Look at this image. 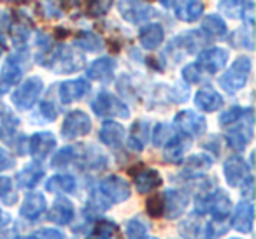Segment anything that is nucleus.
<instances>
[{"instance_id": "nucleus-1", "label": "nucleus", "mask_w": 256, "mask_h": 239, "mask_svg": "<svg viewBox=\"0 0 256 239\" xmlns=\"http://www.w3.org/2000/svg\"><path fill=\"white\" fill-rule=\"evenodd\" d=\"M46 65L56 74H72V72L81 71L86 65L84 55L76 51L74 48L62 44L56 51L50 57Z\"/></svg>"}, {"instance_id": "nucleus-2", "label": "nucleus", "mask_w": 256, "mask_h": 239, "mask_svg": "<svg viewBox=\"0 0 256 239\" xmlns=\"http://www.w3.org/2000/svg\"><path fill=\"white\" fill-rule=\"evenodd\" d=\"M249 74H251V58L242 55L230 65V69L226 72L221 74V78L218 81H220V86L224 92L234 95V93H237L238 90H242L246 86Z\"/></svg>"}, {"instance_id": "nucleus-3", "label": "nucleus", "mask_w": 256, "mask_h": 239, "mask_svg": "<svg viewBox=\"0 0 256 239\" xmlns=\"http://www.w3.org/2000/svg\"><path fill=\"white\" fill-rule=\"evenodd\" d=\"M230 197L223 192V190H216V192H209L198 195L195 199V209L200 214H212L214 220H226L228 213H230Z\"/></svg>"}, {"instance_id": "nucleus-4", "label": "nucleus", "mask_w": 256, "mask_h": 239, "mask_svg": "<svg viewBox=\"0 0 256 239\" xmlns=\"http://www.w3.org/2000/svg\"><path fill=\"white\" fill-rule=\"evenodd\" d=\"M92 109L100 118L112 116V118H123V120L130 118V107L109 92H100L96 95V99L92 102Z\"/></svg>"}, {"instance_id": "nucleus-5", "label": "nucleus", "mask_w": 256, "mask_h": 239, "mask_svg": "<svg viewBox=\"0 0 256 239\" xmlns=\"http://www.w3.org/2000/svg\"><path fill=\"white\" fill-rule=\"evenodd\" d=\"M44 88V83L40 78L34 76V78H28L20 85V88H16V92L12 93V104H14L18 109H30L34 107V104L37 102V99L40 97Z\"/></svg>"}, {"instance_id": "nucleus-6", "label": "nucleus", "mask_w": 256, "mask_h": 239, "mask_svg": "<svg viewBox=\"0 0 256 239\" xmlns=\"http://www.w3.org/2000/svg\"><path fill=\"white\" fill-rule=\"evenodd\" d=\"M130 185L120 176H107L98 183V195L109 202H124L130 197Z\"/></svg>"}, {"instance_id": "nucleus-7", "label": "nucleus", "mask_w": 256, "mask_h": 239, "mask_svg": "<svg viewBox=\"0 0 256 239\" xmlns=\"http://www.w3.org/2000/svg\"><path fill=\"white\" fill-rule=\"evenodd\" d=\"M240 125L232 129L226 134V143L232 150H244L252 137V109H246L242 118L238 120Z\"/></svg>"}, {"instance_id": "nucleus-8", "label": "nucleus", "mask_w": 256, "mask_h": 239, "mask_svg": "<svg viewBox=\"0 0 256 239\" xmlns=\"http://www.w3.org/2000/svg\"><path fill=\"white\" fill-rule=\"evenodd\" d=\"M92 130V120L82 111H72L65 116L64 125H62V136L65 139H76V137L88 136Z\"/></svg>"}, {"instance_id": "nucleus-9", "label": "nucleus", "mask_w": 256, "mask_h": 239, "mask_svg": "<svg viewBox=\"0 0 256 239\" xmlns=\"http://www.w3.org/2000/svg\"><path fill=\"white\" fill-rule=\"evenodd\" d=\"M176 125L179 127L182 136L186 137H196L202 136L207 129V122L206 118L196 114L195 111H179L176 114Z\"/></svg>"}, {"instance_id": "nucleus-10", "label": "nucleus", "mask_w": 256, "mask_h": 239, "mask_svg": "<svg viewBox=\"0 0 256 239\" xmlns=\"http://www.w3.org/2000/svg\"><path fill=\"white\" fill-rule=\"evenodd\" d=\"M228 62V51L223 48H210V50H204L196 58V67L200 71H206L209 74H216L218 71L226 65Z\"/></svg>"}, {"instance_id": "nucleus-11", "label": "nucleus", "mask_w": 256, "mask_h": 239, "mask_svg": "<svg viewBox=\"0 0 256 239\" xmlns=\"http://www.w3.org/2000/svg\"><path fill=\"white\" fill-rule=\"evenodd\" d=\"M120 15L130 23H142L156 16L153 6L144 4V2H118Z\"/></svg>"}, {"instance_id": "nucleus-12", "label": "nucleus", "mask_w": 256, "mask_h": 239, "mask_svg": "<svg viewBox=\"0 0 256 239\" xmlns=\"http://www.w3.org/2000/svg\"><path fill=\"white\" fill-rule=\"evenodd\" d=\"M128 174L134 176V181H136V188L140 193H150L153 190H156L162 185V176L154 169H148L142 164L139 167L128 169Z\"/></svg>"}, {"instance_id": "nucleus-13", "label": "nucleus", "mask_w": 256, "mask_h": 239, "mask_svg": "<svg viewBox=\"0 0 256 239\" xmlns=\"http://www.w3.org/2000/svg\"><path fill=\"white\" fill-rule=\"evenodd\" d=\"M223 172L228 185L240 186L249 178V165L246 164V160L242 157L234 155V157L226 158V162L223 165Z\"/></svg>"}, {"instance_id": "nucleus-14", "label": "nucleus", "mask_w": 256, "mask_h": 239, "mask_svg": "<svg viewBox=\"0 0 256 239\" xmlns=\"http://www.w3.org/2000/svg\"><path fill=\"white\" fill-rule=\"evenodd\" d=\"M190 195L184 190H167L164 195V213L168 220H176L186 211Z\"/></svg>"}, {"instance_id": "nucleus-15", "label": "nucleus", "mask_w": 256, "mask_h": 239, "mask_svg": "<svg viewBox=\"0 0 256 239\" xmlns=\"http://www.w3.org/2000/svg\"><path fill=\"white\" fill-rule=\"evenodd\" d=\"M54 146H56V137L53 136V132H37L28 141V150L37 162L44 160L51 153V150H54Z\"/></svg>"}, {"instance_id": "nucleus-16", "label": "nucleus", "mask_w": 256, "mask_h": 239, "mask_svg": "<svg viewBox=\"0 0 256 239\" xmlns=\"http://www.w3.org/2000/svg\"><path fill=\"white\" fill-rule=\"evenodd\" d=\"M92 90L88 79H72V81H65L60 85V100L64 104H72L81 100L86 93Z\"/></svg>"}, {"instance_id": "nucleus-17", "label": "nucleus", "mask_w": 256, "mask_h": 239, "mask_svg": "<svg viewBox=\"0 0 256 239\" xmlns=\"http://www.w3.org/2000/svg\"><path fill=\"white\" fill-rule=\"evenodd\" d=\"M190 148V137L182 136V134H174L170 139L165 143L164 158L168 164H179L182 162L186 150Z\"/></svg>"}, {"instance_id": "nucleus-18", "label": "nucleus", "mask_w": 256, "mask_h": 239, "mask_svg": "<svg viewBox=\"0 0 256 239\" xmlns=\"http://www.w3.org/2000/svg\"><path fill=\"white\" fill-rule=\"evenodd\" d=\"M252 220H254V206L249 200L240 202L235 207L234 218H232V227L242 234H251Z\"/></svg>"}, {"instance_id": "nucleus-19", "label": "nucleus", "mask_w": 256, "mask_h": 239, "mask_svg": "<svg viewBox=\"0 0 256 239\" xmlns=\"http://www.w3.org/2000/svg\"><path fill=\"white\" fill-rule=\"evenodd\" d=\"M162 4L165 8H174L176 16L182 22H196L204 13V4L196 2V0H188V2H167V0H164Z\"/></svg>"}, {"instance_id": "nucleus-20", "label": "nucleus", "mask_w": 256, "mask_h": 239, "mask_svg": "<svg viewBox=\"0 0 256 239\" xmlns=\"http://www.w3.org/2000/svg\"><path fill=\"white\" fill-rule=\"evenodd\" d=\"M46 211V197L39 192H32L25 197L22 207H20V214L26 220H37L40 214Z\"/></svg>"}, {"instance_id": "nucleus-21", "label": "nucleus", "mask_w": 256, "mask_h": 239, "mask_svg": "<svg viewBox=\"0 0 256 239\" xmlns=\"http://www.w3.org/2000/svg\"><path fill=\"white\" fill-rule=\"evenodd\" d=\"M114 67H116V64H114L112 58L109 57L96 58L88 67L86 76H88V79H95V81H109L114 76Z\"/></svg>"}, {"instance_id": "nucleus-22", "label": "nucleus", "mask_w": 256, "mask_h": 239, "mask_svg": "<svg viewBox=\"0 0 256 239\" xmlns=\"http://www.w3.org/2000/svg\"><path fill=\"white\" fill-rule=\"evenodd\" d=\"M98 137L106 146L120 148L124 139V129L118 122H104L102 127H100Z\"/></svg>"}, {"instance_id": "nucleus-23", "label": "nucleus", "mask_w": 256, "mask_h": 239, "mask_svg": "<svg viewBox=\"0 0 256 239\" xmlns=\"http://www.w3.org/2000/svg\"><path fill=\"white\" fill-rule=\"evenodd\" d=\"M48 218H50L53 223H58V225H68L70 220L74 218V206L68 199H56L51 206L50 213H48Z\"/></svg>"}, {"instance_id": "nucleus-24", "label": "nucleus", "mask_w": 256, "mask_h": 239, "mask_svg": "<svg viewBox=\"0 0 256 239\" xmlns=\"http://www.w3.org/2000/svg\"><path fill=\"white\" fill-rule=\"evenodd\" d=\"M165 39V32H164V27L160 23H151V25H146L142 30L139 32V41L142 44L144 50L148 51H153L164 43Z\"/></svg>"}, {"instance_id": "nucleus-25", "label": "nucleus", "mask_w": 256, "mask_h": 239, "mask_svg": "<svg viewBox=\"0 0 256 239\" xmlns=\"http://www.w3.org/2000/svg\"><path fill=\"white\" fill-rule=\"evenodd\" d=\"M20 127V118L6 104H0V139H11L16 136Z\"/></svg>"}, {"instance_id": "nucleus-26", "label": "nucleus", "mask_w": 256, "mask_h": 239, "mask_svg": "<svg viewBox=\"0 0 256 239\" xmlns=\"http://www.w3.org/2000/svg\"><path fill=\"white\" fill-rule=\"evenodd\" d=\"M44 178V169L39 165V162L36 164H30L26 165L25 169L18 172L16 176V185L20 188H34V186L39 185V181Z\"/></svg>"}, {"instance_id": "nucleus-27", "label": "nucleus", "mask_w": 256, "mask_h": 239, "mask_svg": "<svg viewBox=\"0 0 256 239\" xmlns=\"http://www.w3.org/2000/svg\"><path fill=\"white\" fill-rule=\"evenodd\" d=\"M195 104H196V107H200L202 111L212 113V111H218L220 107H223V97H221L216 90L202 88L196 92Z\"/></svg>"}, {"instance_id": "nucleus-28", "label": "nucleus", "mask_w": 256, "mask_h": 239, "mask_svg": "<svg viewBox=\"0 0 256 239\" xmlns=\"http://www.w3.org/2000/svg\"><path fill=\"white\" fill-rule=\"evenodd\" d=\"M179 234L182 239H206V228L196 214H190L179 223Z\"/></svg>"}, {"instance_id": "nucleus-29", "label": "nucleus", "mask_w": 256, "mask_h": 239, "mask_svg": "<svg viewBox=\"0 0 256 239\" xmlns=\"http://www.w3.org/2000/svg\"><path fill=\"white\" fill-rule=\"evenodd\" d=\"M148 136H150V125L148 122H136L130 129V136H128V146L136 151H140L148 143Z\"/></svg>"}, {"instance_id": "nucleus-30", "label": "nucleus", "mask_w": 256, "mask_h": 239, "mask_svg": "<svg viewBox=\"0 0 256 239\" xmlns=\"http://www.w3.org/2000/svg\"><path fill=\"white\" fill-rule=\"evenodd\" d=\"M118 234V223L112 220H98L88 232L86 239H112Z\"/></svg>"}, {"instance_id": "nucleus-31", "label": "nucleus", "mask_w": 256, "mask_h": 239, "mask_svg": "<svg viewBox=\"0 0 256 239\" xmlns=\"http://www.w3.org/2000/svg\"><path fill=\"white\" fill-rule=\"evenodd\" d=\"M48 192H74L76 190V178L70 174H56L46 181Z\"/></svg>"}, {"instance_id": "nucleus-32", "label": "nucleus", "mask_w": 256, "mask_h": 239, "mask_svg": "<svg viewBox=\"0 0 256 239\" xmlns=\"http://www.w3.org/2000/svg\"><path fill=\"white\" fill-rule=\"evenodd\" d=\"M74 44L84 51H100L104 46L102 39H100L96 34L88 32V30H81V32L76 34Z\"/></svg>"}, {"instance_id": "nucleus-33", "label": "nucleus", "mask_w": 256, "mask_h": 239, "mask_svg": "<svg viewBox=\"0 0 256 239\" xmlns=\"http://www.w3.org/2000/svg\"><path fill=\"white\" fill-rule=\"evenodd\" d=\"M22 74H23V69L20 67V60L18 57H9L8 62L4 64L2 67V83L6 85H14L22 79Z\"/></svg>"}, {"instance_id": "nucleus-34", "label": "nucleus", "mask_w": 256, "mask_h": 239, "mask_svg": "<svg viewBox=\"0 0 256 239\" xmlns=\"http://www.w3.org/2000/svg\"><path fill=\"white\" fill-rule=\"evenodd\" d=\"M202 29L206 30L209 36H214V37H224L228 32L226 29V23L220 18L218 15H209L204 18L202 22Z\"/></svg>"}, {"instance_id": "nucleus-35", "label": "nucleus", "mask_w": 256, "mask_h": 239, "mask_svg": "<svg viewBox=\"0 0 256 239\" xmlns=\"http://www.w3.org/2000/svg\"><path fill=\"white\" fill-rule=\"evenodd\" d=\"M79 155H81V153H79L78 148L65 146V148H62V150L53 157V160H51V165H53V167H62V165H67V164H70V162H74L76 158L79 157Z\"/></svg>"}, {"instance_id": "nucleus-36", "label": "nucleus", "mask_w": 256, "mask_h": 239, "mask_svg": "<svg viewBox=\"0 0 256 239\" xmlns=\"http://www.w3.org/2000/svg\"><path fill=\"white\" fill-rule=\"evenodd\" d=\"M186 169L192 172H204L212 165V158L207 157V155L200 153V155H192V157L186 158Z\"/></svg>"}, {"instance_id": "nucleus-37", "label": "nucleus", "mask_w": 256, "mask_h": 239, "mask_svg": "<svg viewBox=\"0 0 256 239\" xmlns=\"http://www.w3.org/2000/svg\"><path fill=\"white\" fill-rule=\"evenodd\" d=\"M126 237L128 239H146L148 237V227L140 220H137V218L128 220Z\"/></svg>"}, {"instance_id": "nucleus-38", "label": "nucleus", "mask_w": 256, "mask_h": 239, "mask_svg": "<svg viewBox=\"0 0 256 239\" xmlns=\"http://www.w3.org/2000/svg\"><path fill=\"white\" fill-rule=\"evenodd\" d=\"M251 4H249V8H251ZM220 8L223 9L230 18H244L246 11H248V9H244L246 2H220Z\"/></svg>"}, {"instance_id": "nucleus-39", "label": "nucleus", "mask_w": 256, "mask_h": 239, "mask_svg": "<svg viewBox=\"0 0 256 239\" xmlns=\"http://www.w3.org/2000/svg\"><path fill=\"white\" fill-rule=\"evenodd\" d=\"M174 129L167 123H158L156 129H154V136H153V144L154 146H162L165 144L172 136H174Z\"/></svg>"}, {"instance_id": "nucleus-40", "label": "nucleus", "mask_w": 256, "mask_h": 239, "mask_svg": "<svg viewBox=\"0 0 256 239\" xmlns=\"http://www.w3.org/2000/svg\"><path fill=\"white\" fill-rule=\"evenodd\" d=\"M195 36H196V32H188L178 39V44H181L182 50H186V53H195L200 44H202V41H200L202 36L200 37H195Z\"/></svg>"}, {"instance_id": "nucleus-41", "label": "nucleus", "mask_w": 256, "mask_h": 239, "mask_svg": "<svg viewBox=\"0 0 256 239\" xmlns=\"http://www.w3.org/2000/svg\"><path fill=\"white\" fill-rule=\"evenodd\" d=\"M146 211H148V214L153 218L162 216V214H164V197L158 195V193L151 195L150 199L146 200Z\"/></svg>"}, {"instance_id": "nucleus-42", "label": "nucleus", "mask_w": 256, "mask_h": 239, "mask_svg": "<svg viewBox=\"0 0 256 239\" xmlns=\"http://www.w3.org/2000/svg\"><path fill=\"white\" fill-rule=\"evenodd\" d=\"M228 228L226 220H212L206 228V239H218L223 235Z\"/></svg>"}, {"instance_id": "nucleus-43", "label": "nucleus", "mask_w": 256, "mask_h": 239, "mask_svg": "<svg viewBox=\"0 0 256 239\" xmlns=\"http://www.w3.org/2000/svg\"><path fill=\"white\" fill-rule=\"evenodd\" d=\"M242 114H244V109H242V107H238V106H234V107H230V109L224 111V113L221 114V116H220V123L223 127L234 125V123H237L238 120H240Z\"/></svg>"}, {"instance_id": "nucleus-44", "label": "nucleus", "mask_w": 256, "mask_h": 239, "mask_svg": "<svg viewBox=\"0 0 256 239\" xmlns=\"http://www.w3.org/2000/svg\"><path fill=\"white\" fill-rule=\"evenodd\" d=\"M11 34H12V39H14L16 44H22L28 39L30 36V27L26 23H22V22H16L14 25L11 27Z\"/></svg>"}, {"instance_id": "nucleus-45", "label": "nucleus", "mask_w": 256, "mask_h": 239, "mask_svg": "<svg viewBox=\"0 0 256 239\" xmlns=\"http://www.w3.org/2000/svg\"><path fill=\"white\" fill-rule=\"evenodd\" d=\"M26 239H64V234L56 228H39L32 232Z\"/></svg>"}, {"instance_id": "nucleus-46", "label": "nucleus", "mask_w": 256, "mask_h": 239, "mask_svg": "<svg viewBox=\"0 0 256 239\" xmlns=\"http://www.w3.org/2000/svg\"><path fill=\"white\" fill-rule=\"evenodd\" d=\"M110 8H112V2H92V4H88L86 13H88L90 16H93V18H96V16L106 15Z\"/></svg>"}, {"instance_id": "nucleus-47", "label": "nucleus", "mask_w": 256, "mask_h": 239, "mask_svg": "<svg viewBox=\"0 0 256 239\" xmlns=\"http://www.w3.org/2000/svg\"><path fill=\"white\" fill-rule=\"evenodd\" d=\"M40 114L44 116L46 122H54V120H56V107H54L50 100H44V102L40 104Z\"/></svg>"}, {"instance_id": "nucleus-48", "label": "nucleus", "mask_w": 256, "mask_h": 239, "mask_svg": "<svg viewBox=\"0 0 256 239\" xmlns=\"http://www.w3.org/2000/svg\"><path fill=\"white\" fill-rule=\"evenodd\" d=\"M182 78L184 79H188V81H192V83H196V81H200V69L196 67L195 64H188L184 69H182Z\"/></svg>"}, {"instance_id": "nucleus-49", "label": "nucleus", "mask_w": 256, "mask_h": 239, "mask_svg": "<svg viewBox=\"0 0 256 239\" xmlns=\"http://www.w3.org/2000/svg\"><path fill=\"white\" fill-rule=\"evenodd\" d=\"M12 167H14V157H12L8 150L0 148V172L8 171V169H12Z\"/></svg>"}, {"instance_id": "nucleus-50", "label": "nucleus", "mask_w": 256, "mask_h": 239, "mask_svg": "<svg viewBox=\"0 0 256 239\" xmlns=\"http://www.w3.org/2000/svg\"><path fill=\"white\" fill-rule=\"evenodd\" d=\"M9 190H11V178H8V176H0V197L6 195Z\"/></svg>"}, {"instance_id": "nucleus-51", "label": "nucleus", "mask_w": 256, "mask_h": 239, "mask_svg": "<svg viewBox=\"0 0 256 239\" xmlns=\"http://www.w3.org/2000/svg\"><path fill=\"white\" fill-rule=\"evenodd\" d=\"M240 188H242V195H246V197H251L252 195V178L249 176L248 179H246L244 183L240 185Z\"/></svg>"}, {"instance_id": "nucleus-52", "label": "nucleus", "mask_w": 256, "mask_h": 239, "mask_svg": "<svg viewBox=\"0 0 256 239\" xmlns=\"http://www.w3.org/2000/svg\"><path fill=\"white\" fill-rule=\"evenodd\" d=\"M9 221H11V214L6 213L4 209H0V230H2L4 227H8Z\"/></svg>"}, {"instance_id": "nucleus-53", "label": "nucleus", "mask_w": 256, "mask_h": 239, "mask_svg": "<svg viewBox=\"0 0 256 239\" xmlns=\"http://www.w3.org/2000/svg\"><path fill=\"white\" fill-rule=\"evenodd\" d=\"M6 50H8V44H6V37L0 34V55H4Z\"/></svg>"}, {"instance_id": "nucleus-54", "label": "nucleus", "mask_w": 256, "mask_h": 239, "mask_svg": "<svg viewBox=\"0 0 256 239\" xmlns=\"http://www.w3.org/2000/svg\"><path fill=\"white\" fill-rule=\"evenodd\" d=\"M6 90H8V85H6V83H2V79H0V97H2V93H4Z\"/></svg>"}, {"instance_id": "nucleus-55", "label": "nucleus", "mask_w": 256, "mask_h": 239, "mask_svg": "<svg viewBox=\"0 0 256 239\" xmlns=\"http://www.w3.org/2000/svg\"><path fill=\"white\" fill-rule=\"evenodd\" d=\"M234 239H237V237H234Z\"/></svg>"}]
</instances>
